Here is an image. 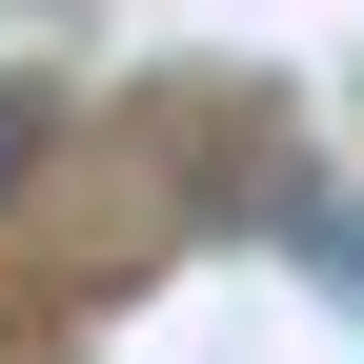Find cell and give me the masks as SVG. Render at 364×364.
Masks as SVG:
<instances>
[{
	"label": "cell",
	"instance_id": "cell-1",
	"mask_svg": "<svg viewBox=\"0 0 364 364\" xmlns=\"http://www.w3.org/2000/svg\"><path fill=\"white\" fill-rule=\"evenodd\" d=\"M61 142V102H41V81H0V203H21V162Z\"/></svg>",
	"mask_w": 364,
	"mask_h": 364
}]
</instances>
